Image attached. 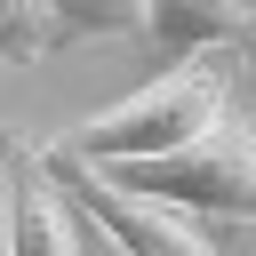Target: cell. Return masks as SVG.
I'll return each mask as SVG.
<instances>
[{"mask_svg": "<svg viewBox=\"0 0 256 256\" xmlns=\"http://www.w3.org/2000/svg\"><path fill=\"white\" fill-rule=\"evenodd\" d=\"M224 112H232V88H224L216 64H168L160 80H144L112 112H88L56 144L72 160H88V168H136V160H168V152L200 144Z\"/></svg>", "mask_w": 256, "mask_h": 256, "instance_id": "obj_1", "label": "cell"}, {"mask_svg": "<svg viewBox=\"0 0 256 256\" xmlns=\"http://www.w3.org/2000/svg\"><path fill=\"white\" fill-rule=\"evenodd\" d=\"M112 184L176 208V216H232V224H256V120L248 112H224L200 144L168 152V160H136V168H104Z\"/></svg>", "mask_w": 256, "mask_h": 256, "instance_id": "obj_2", "label": "cell"}, {"mask_svg": "<svg viewBox=\"0 0 256 256\" xmlns=\"http://www.w3.org/2000/svg\"><path fill=\"white\" fill-rule=\"evenodd\" d=\"M40 168H48V184L64 192V208H80L120 256H224L192 216H176V208H160V200H144V192H128V184H112L104 168L72 160L64 144H40Z\"/></svg>", "mask_w": 256, "mask_h": 256, "instance_id": "obj_3", "label": "cell"}, {"mask_svg": "<svg viewBox=\"0 0 256 256\" xmlns=\"http://www.w3.org/2000/svg\"><path fill=\"white\" fill-rule=\"evenodd\" d=\"M0 240H8V256H80L72 208L48 184L40 144L16 128H0Z\"/></svg>", "mask_w": 256, "mask_h": 256, "instance_id": "obj_4", "label": "cell"}, {"mask_svg": "<svg viewBox=\"0 0 256 256\" xmlns=\"http://www.w3.org/2000/svg\"><path fill=\"white\" fill-rule=\"evenodd\" d=\"M160 64H200L216 48H256V0H144V24Z\"/></svg>", "mask_w": 256, "mask_h": 256, "instance_id": "obj_5", "label": "cell"}, {"mask_svg": "<svg viewBox=\"0 0 256 256\" xmlns=\"http://www.w3.org/2000/svg\"><path fill=\"white\" fill-rule=\"evenodd\" d=\"M48 48H64L48 0H0V72H16V64L48 56Z\"/></svg>", "mask_w": 256, "mask_h": 256, "instance_id": "obj_6", "label": "cell"}, {"mask_svg": "<svg viewBox=\"0 0 256 256\" xmlns=\"http://www.w3.org/2000/svg\"><path fill=\"white\" fill-rule=\"evenodd\" d=\"M48 16H56V40H96V32H136L144 0H48Z\"/></svg>", "mask_w": 256, "mask_h": 256, "instance_id": "obj_7", "label": "cell"}]
</instances>
